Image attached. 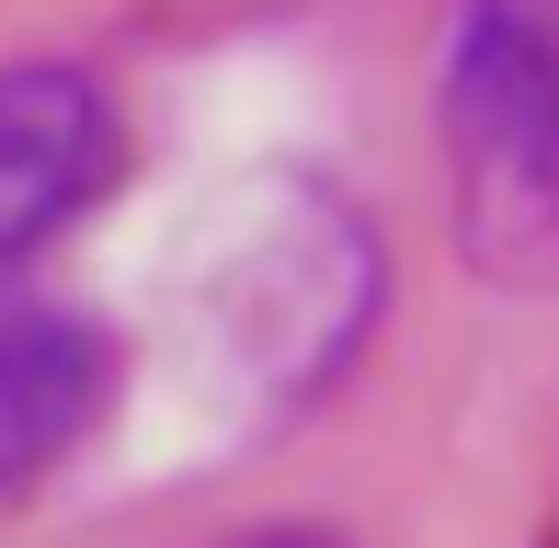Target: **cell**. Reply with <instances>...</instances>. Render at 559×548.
Listing matches in <instances>:
<instances>
[{
    "instance_id": "obj_4",
    "label": "cell",
    "mask_w": 559,
    "mask_h": 548,
    "mask_svg": "<svg viewBox=\"0 0 559 548\" xmlns=\"http://www.w3.org/2000/svg\"><path fill=\"white\" fill-rule=\"evenodd\" d=\"M240 548H343V537H309V526H274V537H240Z\"/></svg>"
},
{
    "instance_id": "obj_3",
    "label": "cell",
    "mask_w": 559,
    "mask_h": 548,
    "mask_svg": "<svg viewBox=\"0 0 559 548\" xmlns=\"http://www.w3.org/2000/svg\"><path fill=\"white\" fill-rule=\"evenodd\" d=\"M104 401H115V343H104V320L0 286V503L35 491L46 468L104 422Z\"/></svg>"
},
{
    "instance_id": "obj_2",
    "label": "cell",
    "mask_w": 559,
    "mask_h": 548,
    "mask_svg": "<svg viewBox=\"0 0 559 548\" xmlns=\"http://www.w3.org/2000/svg\"><path fill=\"white\" fill-rule=\"evenodd\" d=\"M126 183V115L92 69L23 58L0 69V263L69 240Z\"/></svg>"
},
{
    "instance_id": "obj_1",
    "label": "cell",
    "mask_w": 559,
    "mask_h": 548,
    "mask_svg": "<svg viewBox=\"0 0 559 548\" xmlns=\"http://www.w3.org/2000/svg\"><path fill=\"white\" fill-rule=\"evenodd\" d=\"M445 171L468 206V252L491 274L559 263V46L537 12L479 0L445 46Z\"/></svg>"
}]
</instances>
